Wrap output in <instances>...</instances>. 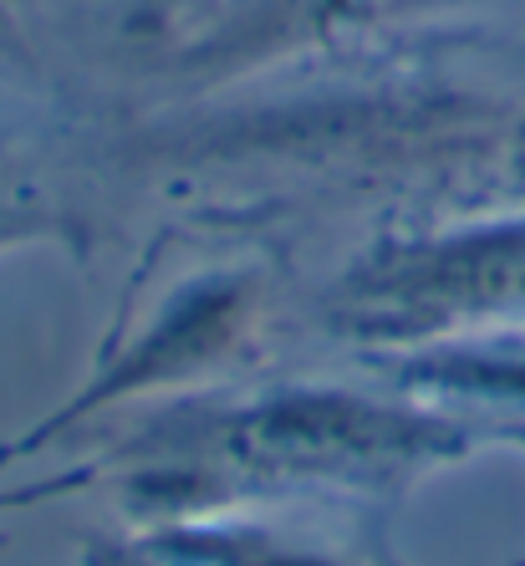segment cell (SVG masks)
Wrapping results in <instances>:
<instances>
[{"label":"cell","instance_id":"obj_1","mask_svg":"<svg viewBox=\"0 0 525 566\" xmlns=\"http://www.w3.org/2000/svg\"><path fill=\"white\" fill-rule=\"evenodd\" d=\"M449 439L423 419L347 403V398H291L235 413L220 423V449L235 460L286 464V470H382L419 449H444Z\"/></svg>","mask_w":525,"mask_h":566},{"label":"cell","instance_id":"obj_2","mask_svg":"<svg viewBox=\"0 0 525 566\" xmlns=\"http://www.w3.org/2000/svg\"><path fill=\"white\" fill-rule=\"evenodd\" d=\"M372 302L393 316L490 312V306L525 302V230L419 251L393 271H378Z\"/></svg>","mask_w":525,"mask_h":566}]
</instances>
